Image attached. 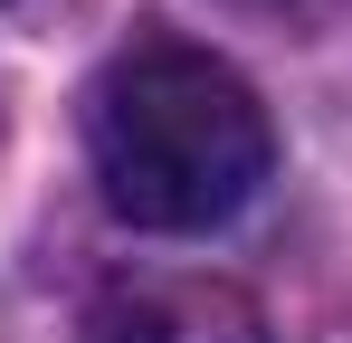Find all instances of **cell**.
<instances>
[{"label": "cell", "mask_w": 352, "mask_h": 343, "mask_svg": "<svg viewBox=\"0 0 352 343\" xmlns=\"http://www.w3.org/2000/svg\"><path fill=\"white\" fill-rule=\"evenodd\" d=\"M86 153H96V191L124 229L200 238L257 200V181L276 172V124L229 57L190 48V39H143L96 76Z\"/></svg>", "instance_id": "6da1fadb"}, {"label": "cell", "mask_w": 352, "mask_h": 343, "mask_svg": "<svg viewBox=\"0 0 352 343\" xmlns=\"http://www.w3.org/2000/svg\"><path fill=\"white\" fill-rule=\"evenodd\" d=\"M86 343H267V324L219 277H124L96 295Z\"/></svg>", "instance_id": "7a4b0ae2"}]
</instances>
